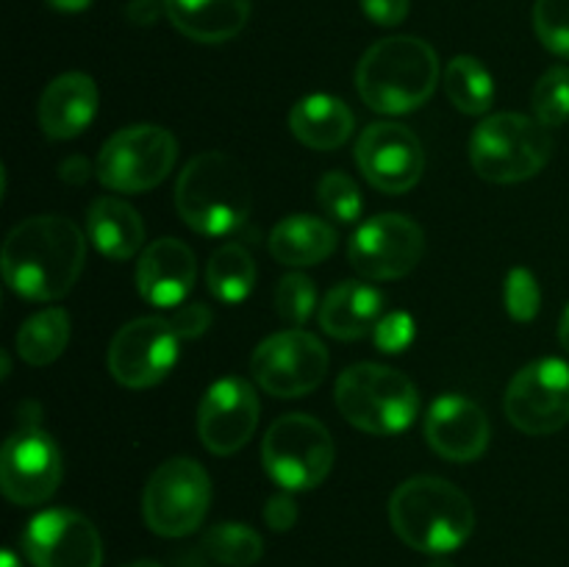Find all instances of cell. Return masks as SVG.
Listing matches in <instances>:
<instances>
[{"label":"cell","mask_w":569,"mask_h":567,"mask_svg":"<svg viewBox=\"0 0 569 567\" xmlns=\"http://www.w3.org/2000/svg\"><path fill=\"white\" fill-rule=\"evenodd\" d=\"M87 261L81 228L61 215H33L17 222L3 242V278L14 295L33 304L59 300L76 287Z\"/></svg>","instance_id":"6da1fadb"},{"label":"cell","mask_w":569,"mask_h":567,"mask_svg":"<svg viewBox=\"0 0 569 567\" xmlns=\"http://www.w3.org/2000/svg\"><path fill=\"white\" fill-rule=\"evenodd\" d=\"M439 56L420 37L378 39L356 67V89L378 115H409L437 92Z\"/></svg>","instance_id":"7a4b0ae2"},{"label":"cell","mask_w":569,"mask_h":567,"mask_svg":"<svg viewBox=\"0 0 569 567\" xmlns=\"http://www.w3.org/2000/svg\"><path fill=\"white\" fill-rule=\"evenodd\" d=\"M389 523L409 548L445 556L472 537L476 509L456 484L439 476H415L389 498Z\"/></svg>","instance_id":"3957f363"},{"label":"cell","mask_w":569,"mask_h":567,"mask_svg":"<svg viewBox=\"0 0 569 567\" xmlns=\"http://www.w3.org/2000/svg\"><path fill=\"white\" fill-rule=\"evenodd\" d=\"M176 209L181 220L203 237L239 231L253 209L248 170L222 150L194 156L178 176Z\"/></svg>","instance_id":"277c9868"},{"label":"cell","mask_w":569,"mask_h":567,"mask_svg":"<svg viewBox=\"0 0 569 567\" xmlns=\"http://www.w3.org/2000/svg\"><path fill=\"white\" fill-rule=\"evenodd\" d=\"M337 409L350 426L376 437L403 434L420 415V392L406 372L387 365H350L337 378Z\"/></svg>","instance_id":"5b68a950"},{"label":"cell","mask_w":569,"mask_h":567,"mask_svg":"<svg viewBox=\"0 0 569 567\" xmlns=\"http://www.w3.org/2000/svg\"><path fill=\"white\" fill-rule=\"evenodd\" d=\"M553 156V137L537 117L500 111L478 122L470 165L489 183H520L539 176Z\"/></svg>","instance_id":"8992f818"},{"label":"cell","mask_w":569,"mask_h":567,"mask_svg":"<svg viewBox=\"0 0 569 567\" xmlns=\"http://www.w3.org/2000/svg\"><path fill=\"white\" fill-rule=\"evenodd\" d=\"M333 437L317 417L295 411L281 415L261 439L264 472L287 493L320 487L333 470Z\"/></svg>","instance_id":"52a82bcc"},{"label":"cell","mask_w":569,"mask_h":567,"mask_svg":"<svg viewBox=\"0 0 569 567\" xmlns=\"http://www.w3.org/2000/svg\"><path fill=\"white\" fill-rule=\"evenodd\" d=\"M178 159V139L161 126H128L111 133L98 153L100 183L111 192L137 195L159 187Z\"/></svg>","instance_id":"ba28073f"},{"label":"cell","mask_w":569,"mask_h":567,"mask_svg":"<svg viewBox=\"0 0 569 567\" xmlns=\"http://www.w3.org/2000/svg\"><path fill=\"white\" fill-rule=\"evenodd\" d=\"M211 504V478L189 456L167 459L144 484L142 515L153 534L167 539L198 531Z\"/></svg>","instance_id":"9c48e42d"},{"label":"cell","mask_w":569,"mask_h":567,"mask_svg":"<svg viewBox=\"0 0 569 567\" xmlns=\"http://www.w3.org/2000/svg\"><path fill=\"white\" fill-rule=\"evenodd\" d=\"M328 348L303 328H287L253 350L250 372L256 384L272 398H303L326 381Z\"/></svg>","instance_id":"30bf717a"},{"label":"cell","mask_w":569,"mask_h":567,"mask_svg":"<svg viewBox=\"0 0 569 567\" xmlns=\"http://www.w3.org/2000/svg\"><path fill=\"white\" fill-rule=\"evenodd\" d=\"M503 411L515 428L548 437L569 422V365L565 359H537L522 367L506 387Z\"/></svg>","instance_id":"8fae6325"},{"label":"cell","mask_w":569,"mask_h":567,"mask_svg":"<svg viewBox=\"0 0 569 567\" xmlns=\"http://www.w3.org/2000/svg\"><path fill=\"white\" fill-rule=\"evenodd\" d=\"M181 356V337L164 317H137L111 337V378L128 389H148L164 381Z\"/></svg>","instance_id":"7c38bea8"},{"label":"cell","mask_w":569,"mask_h":567,"mask_svg":"<svg viewBox=\"0 0 569 567\" xmlns=\"http://www.w3.org/2000/svg\"><path fill=\"white\" fill-rule=\"evenodd\" d=\"M426 253V231L406 215H378L356 228L348 259L361 278L395 281L415 270Z\"/></svg>","instance_id":"4fadbf2b"},{"label":"cell","mask_w":569,"mask_h":567,"mask_svg":"<svg viewBox=\"0 0 569 567\" xmlns=\"http://www.w3.org/2000/svg\"><path fill=\"white\" fill-rule=\"evenodd\" d=\"M64 461L56 439L39 426H20L0 450V489L17 506L44 504L59 489Z\"/></svg>","instance_id":"5bb4252c"},{"label":"cell","mask_w":569,"mask_h":567,"mask_svg":"<svg viewBox=\"0 0 569 567\" xmlns=\"http://www.w3.org/2000/svg\"><path fill=\"white\" fill-rule=\"evenodd\" d=\"M356 165L361 176L387 195H403L420 183L426 170L422 142L400 122H372L356 142Z\"/></svg>","instance_id":"9a60e30c"},{"label":"cell","mask_w":569,"mask_h":567,"mask_svg":"<svg viewBox=\"0 0 569 567\" xmlns=\"http://www.w3.org/2000/svg\"><path fill=\"white\" fill-rule=\"evenodd\" d=\"M22 550L33 567H103V543L89 517L44 509L28 520Z\"/></svg>","instance_id":"2e32d148"},{"label":"cell","mask_w":569,"mask_h":567,"mask_svg":"<svg viewBox=\"0 0 569 567\" xmlns=\"http://www.w3.org/2000/svg\"><path fill=\"white\" fill-rule=\"evenodd\" d=\"M259 395L250 381L239 376L220 378L206 389L198 406V434L206 450L231 456L253 439L259 426Z\"/></svg>","instance_id":"e0dca14e"},{"label":"cell","mask_w":569,"mask_h":567,"mask_svg":"<svg viewBox=\"0 0 569 567\" xmlns=\"http://www.w3.org/2000/svg\"><path fill=\"white\" fill-rule=\"evenodd\" d=\"M492 426L481 406L459 392L439 395L426 415V439L442 459L476 461L487 454Z\"/></svg>","instance_id":"ac0fdd59"},{"label":"cell","mask_w":569,"mask_h":567,"mask_svg":"<svg viewBox=\"0 0 569 567\" xmlns=\"http://www.w3.org/2000/svg\"><path fill=\"white\" fill-rule=\"evenodd\" d=\"M198 259L192 248L176 237H161L139 253L137 289L150 306L176 309L192 292Z\"/></svg>","instance_id":"d6986e66"},{"label":"cell","mask_w":569,"mask_h":567,"mask_svg":"<svg viewBox=\"0 0 569 567\" xmlns=\"http://www.w3.org/2000/svg\"><path fill=\"white\" fill-rule=\"evenodd\" d=\"M98 100V87L87 72H64L39 94V128L50 139H76L92 126Z\"/></svg>","instance_id":"ffe728a7"},{"label":"cell","mask_w":569,"mask_h":567,"mask_svg":"<svg viewBox=\"0 0 569 567\" xmlns=\"http://www.w3.org/2000/svg\"><path fill=\"white\" fill-rule=\"evenodd\" d=\"M383 317V295L372 284L342 281L320 304V326L328 337L353 342L376 334Z\"/></svg>","instance_id":"44dd1931"},{"label":"cell","mask_w":569,"mask_h":567,"mask_svg":"<svg viewBox=\"0 0 569 567\" xmlns=\"http://www.w3.org/2000/svg\"><path fill=\"white\" fill-rule=\"evenodd\" d=\"M164 14L192 42L220 44L244 31L250 0H164Z\"/></svg>","instance_id":"7402d4cb"},{"label":"cell","mask_w":569,"mask_h":567,"mask_svg":"<svg viewBox=\"0 0 569 567\" xmlns=\"http://www.w3.org/2000/svg\"><path fill=\"white\" fill-rule=\"evenodd\" d=\"M356 117L337 94L315 92L300 98L289 111V131L311 150H337L350 139Z\"/></svg>","instance_id":"603a6c76"},{"label":"cell","mask_w":569,"mask_h":567,"mask_svg":"<svg viewBox=\"0 0 569 567\" xmlns=\"http://www.w3.org/2000/svg\"><path fill=\"white\" fill-rule=\"evenodd\" d=\"M87 231L106 259L126 261L142 250L144 222L131 203L120 198H94L87 209Z\"/></svg>","instance_id":"cb8c5ba5"},{"label":"cell","mask_w":569,"mask_h":567,"mask_svg":"<svg viewBox=\"0 0 569 567\" xmlns=\"http://www.w3.org/2000/svg\"><path fill=\"white\" fill-rule=\"evenodd\" d=\"M272 259L289 267H311L337 250V231L328 220L311 215H289L270 231Z\"/></svg>","instance_id":"d4e9b609"},{"label":"cell","mask_w":569,"mask_h":567,"mask_svg":"<svg viewBox=\"0 0 569 567\" xmlns=\"http://www.w3.org/2000/svg\"><path fill=\"white\" fill-rule=\"evenodd\" d=\"M70 342V315L59 306L37 311L17 331V354L33 367L53 365Z\"/></svg>","instance_id":"484cf974"},{"label":"cell","mask_w":569,"mask_h":567,"mask_svg":"<svg viewBox=\"0 0 569 567\" xmlns=\"http://www.w3.org/2000/svg\"><path fill=\"white\" fill-rule=\"evenodd\" d=\"M206 287L220 304H242L256 287V261L239 242H228L211 253L206 265Z\"/></svg>","instance_id":"4316f807"},{"label":"cell","mask_w":569,"mask_h":567,"mask_svg":"<svg viewBox=\"0 0 569 567\" xmlns=\"http://www.w3.org/2000/svg\"><path fill=\"white\" fill-rule=\"evenodd\" d=\"M445 94L461 115H487L495 100L492 72L476 56H456L445 67Z\"/></svg>","instance_id":"83f0119b"},{"label":"cell","mask_w":569,"mask_h":567,"mask_svg":"<svg viewBox=\"0 0 569 567\" xmlns=\"http://www.w3.org/2000/svg\"><path fill=\"white\" fill-rule=\"evenodd\" d=\"M203 550L226 567H253L264 556V539L244 523H217L203 534Z\"/></svg>","instance_id":"f1b7e54d"},{"label":"cell","mask_w":569,"mask_h":567,"mask_svg":"<svg viewBox=\"0 0 569 567\" xmlns=\"http://www.w3.org/2000/svg\"><path fill=\"white\" fill-rule=\"evenodd\" d=\"M533 117L545 128H559L569 120V67H550L531 92Z\"/></svg>","instance_id":"f546056e"},{"label":"cell","mask_w":569,"mask_h":567,"mask_svg":"<svg viewBox=\"0 0 569 567\" xmlns=\"http://www.w3.org/2000/svg\"><path fill=\"white\" fill-rule=\"evenodd\" d=\"M317 200H320L322 211L337 222H356L361 217V209H365L359 183L342 170H331L320 178Z\"/></svg>","instance_id":"4dcf8cb0"},{"label":"cell","mask_w":569,"mask_h":567,"mask_svg":"<svg viewBox=\"0 0 569 567\" xmlns=\"http://www.w3.org/2000/svg\"><path fill=\"white\" fill-rule=\"evenodd\" d=\"M317 309V287L303 272H289L276 287V311L287 326L303 328Z\"/></svg>","instance_id":"1f68e13d"},{"label":"cell","mask_w":569,"mask_h":567,"mask_svg":"<svg viewBox=\"0 0 569 567\" xmlns=\"http://www.w3.org/2000/svg\"><path fill=\"white\" fill-rule=\"evenodd\" d=\"M533 31L550 53L569 59V0H537Z\"/></svg>","instance_id":"d6a6232c"},{"label":"cell","mask_w":569,"mask_h":567,"mask_svg":"<svg viewBox=\"0 0 569 567\" xmlns=\"http://www.w3.org/2000/svg\"><path fill=\"white\" fill-rule=\"evenodd\" d=\"M503 306L506 315L517 322H531L542 306V289H539L537 276L528 267H515L509 270L503 284Z\"/></svg>","instance_id":"836d02e7"},{"label":"cell","mask_w":569,"mask_h":567,"mask_svg":"<svg viewBox=\"0 0 569 567\" xmlns=\"http://www.w3.org/2000/svg\"><path fill=\"white\" fill-rule=\"evenodd\" d=\"M372 337H376V345L383 354H403L415 342V320L406 311L383 315Z\"/></svg>","instance_id":"e575fe53"},{"label":"cell","mask_w":569,"mask_h":567,"mask_svg":"<svg viewBox=\"0 0 569 567\" xmlns=\"http://www.w3.org/2000/svg\"><path fill=\"white\" fill-rule=\"evenodd\" d=\"M167 320L172 322L178 337L194 339L200 337V334H206V328L211 326V309L206 304H181Z\"/></svg>","instance_id":"d590c367"},{"label":"cell","mask_w":569,"mask_h":567,"mask_svg":"<svg viewBox=\"0 0 569 567\" xmlns=\"http://www.w3.org/2000/svg\"><path fill=\"white\" fill-rule=\"evenodd\" d=\"M264 523L278 534L295 528V523H298V504H295L292 495L278 493V495H272V498H267Z\"/></svg>","instance_id":"8d00e7d4"},{"label":"cell","mask_w":569,"mask_h":567,"mask_svg":"<svg viewBox=\"0 0 569 567\" xmlns=\"http://www.w3.org/2000/svg\"><path fill=\"white\" fill-rule=\"evenodd\" d=\"M359 3L361 11H365L376 26L392 28L400 26V22L409 17L411 0H359Z\"/></svg>","instance_id":"74e56055"},{"label":"cell","mask_w":569,"mask_h":567,"mask_svg":"<svg viewBox=\"0 0 569 567\" xmlns=\"http://www.w3.org/2000/svg\"><path fill=\"white\" fill-rule=\"evenodd\" d=\"M164 11V0H131L128 3V17H131L137 26H153L159 20V14Z\"/></svg>","instance_id":"f35d334b"},{"label":"cell","mask_w":569,"mask_h":567,"mask_svg":"<svg viewBox=\"0 0 569 567\" xmlns=\"http://www.w3.org/2000/svg\"><path fill=\"white\" fill-rule=\"evenodd\" d=\"M59 176L67 183H87L89 176H92V167H89V161L83 156H70L67 161H61Z\"/></svg>","instance_id":"ab89813d"},{"label":"cell","mask_w":569,"mask_h":567,"mask_svg":"<svg viewBox=\"0 0 569 567\" xmlns=\"http://www.w3.org/2000/svg\"><path fill=\"white\" fill-rule=\"evenodd\" d=\"M48 3L53 6L56 11H64V14H76V11L89 9V3H92V0H48Z\"/></svg>","instance_id":"60d3db41"},{"label":"cell","mask_w":569,"mask_h":567,"mask_svg":"<svg viewBox=\"0 0 569 567\" xmlns=\"http://www.w3.org/2000/svg\"><path fill=\"white\" fill-rule=\"evenodd\" d=\"M559 342H561V348H565L569 354V306H567L565 315H561V320H559Z\"/></svg>","instance_id":"b9f144b4"},{"label":"cell","mask_w":569,"mask_h":567,"mask_svg":"<svg viewBox=\"0 0 569 567\" xmlns=\"http://www.w3.org/2000/svg\"><path fill=\"white\" fill-rule=\"evenodd\" d=\"M0 567H22V565H20V559L14 556V550L6 548L3 556H0Z\"/></svg>","instance_id":"7bdbcfd3"},{"label":"cell","mask_w":569,"mask_h":567,"mask_svg":"<svg viewBox=\"0 0 569 567\" xmlns=\"http://www.w3.org/2000/svg\"><path fill=\"white\" fill-rule=\"evenodd\" d=\"M120 567H161V565L153 559H137V561H128V565H120Z\"/></svg>","instance_id":"ee69618b"},{"label":"cell","mask_w":569,"mask_h":567,"mask_svg":"<svg viewBox=\"0 0 569 567\" xmlns=\"http://www.w3.org/2000/svg\"><path fill=\"white\" fill-rule=\"evenodd\" d=\"M428 567H453V561H448V559H442V556H437V559H433V561H428Z\"/></svg>","instance_id":"f6af8a7d"},{"label":"cell","mask_w":569,"mask_h":567,"mask_svg":"<svg viewBox=\"0 0 569 567\" xmlns=\"http://www.w3.org/2000/svg\"><path fill=\"white\" fill-rule=\"evenodd\" d=\"M9 370H11V361H9V356H6V354H3V378H6V376H9Z\"/></svg>","instance_id":"bcb514c9"}]
</instances>
